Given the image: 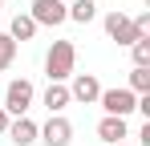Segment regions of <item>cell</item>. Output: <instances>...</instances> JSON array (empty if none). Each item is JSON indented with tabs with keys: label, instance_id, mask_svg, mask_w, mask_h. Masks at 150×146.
<instances>
[{
	"label": "cell",
	"instance_id": "obj_3",
	"mask_svg": "<svg viewBox=\"0 0 150 146\" xmlns=\"http://www.w3.org/2000/svg\"><path fill=\"white\" fill-rule=\"evenodd\" d=\"M28 16L37 24H65L69 21V4H61V0H33Z\"/></svg>",
	"mask_w": 150,
	"mask_h": 146
},
{
	"label": "cell",
	"instance_id": "obj_18",
	"mask_svg": "<svg viewBox=\"0 0 150 146\" xmlns=\"http://www.w3.org/2000/svg\"><path fill=\"white\" fill-rule=\"evenodd\" d=\"M114 146H130V142H114Z\"/></svg>",
	"mask_w": 150,
	"mask_h": 146
},
{
	"label": "cell",
	"instance_id": "obj_9",
	"mask_svg": "<svg viewBox=\"0 0 150 146\" xmlns=\"http://www.w3.org/2000/svg\"><path fill=\"white\" fill-rule=\"evenodd\" d=\"M8 134H12V142H16V146H28V142H37V126H33V122L25 118V114H21L16 122H8Z\"/></svg>",
	"mask_w": 150,
	"mask_h": 146
},
{
	"label": "cell",
	"instance_id": "obj_6",
	"mask_svg": "<svg viewBox=\"0 0 150 146\" xmlns=\"http://www.w3.org/2000/svg\"><path fill=\"white\" fill-rule=\"evenodd\" d=\"M105 33H110V41H118V45H134L138 41V33H134V24L126 12H110L105 16Z\"/></svg>",
	"mask_w": 150,
	"mask_h": 146
},
{
	"label": "cell",
	"instance_id": "obj_16",
	"mask_svg": "<svg viewBox=\"0 0 150 146\" xmlns=\"http://www.w3.org/2000/svg\"><path fill=\"white\" fill-rule=\"evenodd\" d=\"M130 24H134V33H138V37H146V33H150V12H142V16H134Z\"/></svg>",
	"mask_w": 150,
	"mask_h": 146
},
{
	"label": "cell",
	"instance_id": "obj_7",
	"mask_svg": "<svg viewBox=\"0 0 150 146\" xmlns=\"http://www.w3.org/2000/svg\"><path fill=\"white\" fill-rule=\"evenodd\" d=\"M98 94H101V85H98L93 73H77L73 77V89H69L73 101H85V106H89V101H98Z\"/></svg>",
	"mask_w": 150,
	"mask_h": 146
},
{
	"label": "cell",
	"instance_id": "obj_8",
	"mask_svg": "<svg viewBox=\"0 0 150 146\" xmlns=\"http://www.w3.org/2000/svg\"><path fill=\"white\" fill-rule=\"evenodd\" d=\"M98 138H101V142H110V146H114V142H122V138H126V118L105 114V118L98 122Z\"/></svg>",
	"mask_w": 150,
	"mask_h": 146
},
{
	"label": "cell",
	"instance_id": "obj_17",
	"mask_svg": "<svg viewBox=\"0 0 150 146\" xmlns=\"http://www.w3.org/2000/svg\"><path fill=\"white\" fill-rule=\"evenodd\" d=\"M4 130H8V110L0 106V134H4Z\"/></svg>",
	"mask_w": 150,
	"mask_h": 146
},
{
	"label": "cell",
	"instance_id": "obj_11",
	"mask_svg": "<svg viewBox=\"0 0 150 146\" xmlns=\"http://www.w3.org/2000/svg\"><path fill=\"white\" fill-rule=\"evenodd\" d=\"M33 33H37V21H33L28 12H16V16H12V28H8V37H12V41H28Z\"/></svg>",
	"mask_w": 150,
	"mask_h": 146
},
{
	"label": "cell",
	"instance_id": "obj_15",
	"mask_svg": "<svg viewBox=\"0 0 150 146\" xmlns=\"http://www.w3.org/2000/svg\"><path fill=\"white\" fill-rule=\"evenodd\" d=\"M130 49H134V65H150V41L146 37H138Z\"/></svg>",
	"mask_w": 150,
	"mask_h": 146
},
{
	"label": "cell",
	"instance_id": "obj_1",
	"mask_svg": "<svg viewBox=\"0 0 150 146\" xmlns=\"http://www.w3.org/2000/svg\"><path fill=\"white\" fill-rule=\"evenodd\" d=\"M73 61H77L73 41H53V49L45 53V73H49V81H65V77L73 73Z\"/></svg>",
	"mask_w": 150,
	"mask_h": 146
},
{
	"label": "cell",
	"instance_id": "obj_4",
	"mask_svg": "<svg viewBox=\"0 0 150 146\" xmlns=\"http://www.w3.org/2000/svg\"><path fill=\"white\" fill-rule=\"evenodd\" d=\"M28 106H33V81H25V77H21V81H8V94H4V110L21 118Z\"/></svg>",
	"mask_w": 150,
	"mask_h": 146
},
{
	"label": "cell",
	"instance_id": "obj_10",
	"mask_svg": "<svg viewBox=\"0 0 150 146\" xmlns=\"http://www.w3.org/2000/svg\"><path fill=\"white\" fill-rule=\"evenodd\" d=\"M69 101H73V97H69V89H65L61 81H49V89H45V106H49V114H61Z\"/></svg>",
	"mask_w": 150,
	"mask_h": 146
},
{
	"label": "cell",
	"instance_id": "obj_12",
	"mask_svg": "<svg viewBox=\"0 0 150 146\" xmlns=\"http://www.w3.org/2000/svg\"><path fill=\"white\" fill-rule=\"evenodd\" d=\"M93 16H98V4L93 0H77L73 8H69V21H77V24H89Z\"/></svg>",
	"mask_w": 150,
	"mask_h": 146
},
{
	"label": "cell",
	"instance_id": "obj_14",
	"mask_svg": "<svg viewBox=\"0 0 150 146\" xmlns=\"http://www.w3.org/2000/svg\"><path fill=\"white\" fill-rule=\"evenodd\" d=\"M12 57H16V41H12L8 33H0V69H8Z\"/></svg>",
	"mask_w": 150,
	"mask_h": 146
},
{
	"label": "cell",
	"instance_id": "obj_2",
	"mask_svg": "<svg viewBox=\"0 0 150 146\" xmlns=\"http://www.w3.org/2000/svg\"><path fill=\"white\" fill-rule=\"evenodd\" d=\"M101 110L105 114H114V118H126V114H134V106H138V97H134V89H101L98 94Z\"/></svg>",
	"mask_w": 150,
	"mask_h": 146
},
{
	"label": "cell",
	"instance_id": "obj_5",
	"mask_svg": "<svg viewBox=\"0 0 150 146\" xmlns=\"http://www.w3.org/2000/svg\"><path fill=\"white\" fill-rule=\"evenodd\" d=\"M41 134V142L45 146H69V138H73V126L61 118V114H53L49 122H45V130H37Z\"/></svg>",
	"mask_w": 150,
	"mask_h": 146
},
{
	"label": "cell",
	"instance_id": "obj_13",
	"mask_svg": "<svg viewBox=\"0 0 150 146\" xmlns=\"http://www.w3.org/2000/svg\"><path fill=\"white\" fill-rule=\"evenodd\" d=\"M130 89L134 94H150V65H134L130 69Z\"/></svg>",
	"mask_w": 150,
	"mask_h": 146
}]
</instances>
